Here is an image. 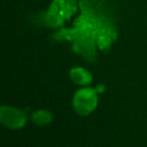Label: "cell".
<instances>
[{
	"label": "cell",
	"instance_id": "6da1fadb",
	"mask_svg": "<svg viewBox=\"0 0 147 147\" xmlns=\"http://www.w3.org/2000/svg\"><path fill=\"white\" fill-rule=\"evenodd\" d=\"M98 104V95L94 89L87 88L80 90L74 97V108L77 113L86 116L95 110Z\"/></svg>",
	"mask_w": 147,
	"mask_h": 147
},
{
	"label": "cell",
	"instance_id": "3957f363",
	"mask_svg": "<svg viewBox=\"0 0 147 147\" xmlns=\"http://www.w3.org/2000/svg\"><path fill=\"white\" fill-rule=\"evenodd\" d=\"M69 77L71 81L78 85H88L92 82V75L83 67H74L69 71Z\"/></svg>",
	"mask_w": 147,
	"mask_h": 147
},
{
	"label": "cell",
	"instance_id": "7a4b0ae2",
	"mask_svg": "<svg viewBox=\"0 0 147 147\" xmlns=\"http://www.w3.org/2000/svg\"><path fill=\"white\" fill-rule=\"evenodd\" d=\"M0 121L3 125L11 129L21 128L26 123L23 112L13 107L2 106L0 108Z\"/></svg>",
	"mask_w": 147,
	"mask_h": 147
},
{
	"label": "cell",
	"instance_id": "277c9868",
	"mask_svg": "<svg viewBox=\"0 0 147 147\" xmlns=\"http://www.w3.org/2000/svg\"><path fill=\"white\" fill-rule=\"evenodd\" d=\"M53 120V115L51 112L45 110L36 111L32 114V121L34 124L42 126V125L49 124Z\"/></svg>",
	"mask_w": 147,
	"mask_h": 147
}]
</instances>
